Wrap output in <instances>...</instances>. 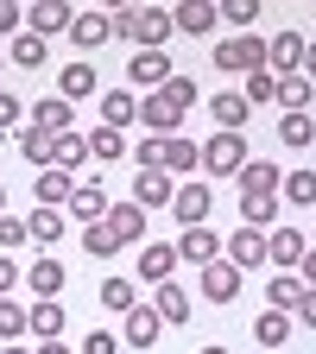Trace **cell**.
Returning <instances> with one entry per match:
<instances>
[{
    "label": "cell",
    "mask_w": 316,
    "mask_h": 354,
    "mask_svg": "<svg viewBox=\"0 0 316 354\" xmlns=\"http://www.w3.org/2000/svg\"><path fill=\"white\" fill-rule=\"evenodd\" d=\"M64 279H70V272H64V259H51V253L32 266V291H38V297H57V291H64Z\"/></svg>",
    "instance_id": "obj_31"
},
{
    "label": "cell",
    "mask_w": 316,
    "mask_h": 354,
    "mask_svg": "<svg viewBox=\"0 0 316 354\" xmlns=\"http://www.w3.org/2000/svg\"><path fill=\"white\" fill-rule=\"evenodd\" d=\"M0 215H7V190H0Z\"/></svg>",
    "instance_id": "obj_59"
},
{
    "label": "cell",
    "mask_w": 316,
    "mask_h": 354,
    "mask_svg": "<svg viewBox=\"0 0 316 354\" xmlns=\"http://www.w3.org/2000/svg\"><path fill=\"white\" fill-rule=\"evenodd\" d=\"M203 354H228V348H203Z\"/></svg>",
    "instance_id": "obj_60"
},
{
    "label": "cell",
    "mask_w": 316,
    "mask_h": 354,
    "mask_svg": "<svg viewBox=\"0 0 316 354\" xmlns=\"http://www.w3.org/2000/svg\"><path fill=\"white\" fill-rule=\"evenodd\" d=\"M26 329H32L38 342H57V335H64V310H57V297H38V304L26 310Z\"/></svg>",
    "instance_id": "obj_20"
},
{
    "label": "cell",
    "mask_w": 316,
    "mask_h": 354,
    "mask_svg": "<svg viewBox=\"0 0 316 354\" xmlns=\"http://www.w3.org/2000/svg\"><path fill=\"white\" fill-rule=\"evenodd\" d=\"M102 7H133V0H102Z\"/></svg>",
    "instance_id": "obj_58"
},
{
    "label": "cell",
    "mask_w": 316,
    "mask_h": 354,
    "mask_svg": "<svg viewBox=\"0 0 316 354\" xmlns=\"http://www.w3.org/2000/svg\"><path fill=\"white\" fill-rule=\"evenodd\" d=\"M177 259H196V266H215V259H221V234L209 228V221H203V228H184V241H177Z\"/></svg>",
    "instance_id": "obj_14"
},
{
    "label": "cell",
    "mask_w": 316,
    "mask_h": 354,
    "mask_svg": "<svg viewBox=\"0 0 316 354\" xmlns=\"http://www.w3.org/2000/svg\"><path fill=\"white\" fill-rule=\"evenodd\" d=\"M152 310H158V317H165V329H171V323H190V297H184V291H177V285H158V297H152Z\"/></svg>",
    "instance_id": "obj_33"
},
{
    "label": "cell",
    "mask_w": 316,
    "mask_h": 354,
    "mask_svg": "<svg viewBox=\"0 0 316 354\" xmlns=\"http://www.w3.org/2000/svg\"><path fill=\"white\" fill-rule=\"evenodd\" d=\"M221 259H228V266H241V272L266 266V234H259V228H234L228 241H221Z\"/></svg>",
    "instance_id": "obj_5"
},
{
    "label": "cell",
    "mask_w": 316,
    "mask_h": 354,
    "mask_svg": "<svg viewBox=\"0 0 316 354\" xmlns=\"http://www.w3.org/2000/svg\"><path fill=\"white\" fill-rule=\"evenodd\" d=\"M114 348H120L114 329H89V342H82V354H114Z\"/></svg>",
    "instance_id": "obj_48"
},
{
    "label": "cell",
    "mask_w": 316,
    "mask_h": 354,
    "mask_svg": "<svg viewBox=\"0 0 316 354\" xmlns=\"http://www.w3.org/2000/svg\"><path fill=\"white\" fill-rule=\"evenodd\" d=\"M266 266H304V234L297 228H266Z\"/></svg>",
    "instance_id": "obj_12"
},
{
    "label": "cell",
    "mask_w": 316,
    "mask_h": 354,
    "mask_svg": "<svg viewBox=\"0 0 316 354\" xmlns=\"http://www.w3.org/2000/svg\"><path fill=\"white\" fill-rule=\"evenodd\" d=\"M177 7H209V0H177Z\"/></svg>",
    "instance_id": "obj_57"
},
{
    "label": "cell",
    "mask_w": 316,
    "mask_h": 354,
    "mask_svg": "<svg viewBox=\"0 0 316 354\" xmlns=\"http://www.w3.org/2000/svg\"><path fill=\"white\" fill-rule=\"evenodd\" d=\"M32 127H44L51 140H57V133H70V102H64V95H44V102L32 108Z\"/></svg>",
    "instance_id": "obj_27"
},
{
    "label": "cell",
    "mask_w": 316,
    "mask_h": 354,
    "mask_svg": "<svg viewBox=\"0 0 316 354\" xmlns=\"http://www.w3.org/2000/svg\"><path fill=\"white\" fill-rule=\"evenodd\" d=\"M304 76L316 82V44H304Z\"/></svg>",
    "instance_id": "obj_54"
},
{
    "label": "cell",
    "mask_w": 316,
    "mask_h": 354,
    "mask_svg": "<svg viewBox=\"0 0 316 354\" xmlns=\"http://www.w3.org/2000/svg\"><path fill=\"white\" fill-rule=\"evenodd\" d=\"M291 335V310H259V317H253V342L259 348H279Z\"/></svg>",
    "instance_id": "obj_25"
},
{
    "label": "cell",
    "mask_w": 316,
    "mask_h": 354,
    "mask_svg": "<svg viewBox=\"0 0 316 354\" xmlns=\"http://www.w3.org/2000/svg\"><path fill=\"white\" fill-rule=\"evenodd\" d=\"M133 114H140V102H133L127 88H108V95H102V127H114V133H120Z\"/></svg>",
    "instance_id": "obj_30"
},
{
    "label": "cell",
    "mask_w": 316,
    "mask_h": 354,
    "mask_svg": "<svg viewBox=\"0 0 316 354\" xmlns=\"http://www.w3.org/2000/svg\"><path fill=\"white\" fill-rule=\"evenodd\" d=\"M7 64H19V70H38V64H44V38H38V32H19V38L7 44Z\"/></svg>",
    "instance_id": "obj_34"
},
{
    "label": "cell",
    "mask_w": 316,
    "mask_h": 354,
    "mask_svg": "<svg viewBox=\"0 0 316 354\" xmlns=\"http://www.w3.org/2000/svg\"><path fill=\"white\" fill-rule=\"evenodd\" d=\"M209 209H215L209 184H177V196H171V215L184 221V228H203V221H209Z\"/></svg>",
    "instance_id": "obj_7"
},
{
    "label": "cell",
    "mask_w": 316,
    "mask_h": 354,
    "mask_svg": "<svg viewBox=\"0 0 316 354\" xmlns=\"http://www.w3.org/2000/svg\"><path fill=\"white\" fill-rule=\"evenodd\" d=\"M19 19H26L19 7H0V38H19Z\"/></svg>",
    "instance_id": "obj_50"
},
{
    "label": "cell",
    "mask_w": 316,
    "mask_h": 354,
    "mask_svg": "<svg viewBox=\"0 0 316 354\" xmlns=\"http://www.w3.org/2000/svg\"><path fill=\"white\" fill-rule=\"evenodd\" d=\"M279 177H285V171H279L272 158H247L234 184H241V196H272V190H279Z\"/></svg>",
    "instance_id": "obj_13"
},
{
    "label": "cell",
    "mask_w": 316,
    "mask_h": 354,
    "mask_svg": "<svg viewBox=\"0 0 316 354\" xmlns=\"http://www.w3.org/2000/svg\"><path fill=\"white\" fill-rule=\"evenodd\" d=\"M171 32H177V26H171L165 7H120V13H114V38H133L140 51H158Z\"/></svg>",
    "instance_id": "obj_1"
},
{
    "label": "cell",
    "mask_w": 316,
    "mask_h": 354,
    "mask_svg": "<svg viewBox=\"0 0 316 354\" xmlns=\"http://www.w3.org/2000/svg\"><path fill=\"white\" fill-rule=\"evenodd\" d=\"M70 38L82 44V51H102V44L114 38V19H108V13H76V26H70Z\"/></svg>",
    "instance_id": "obj_21"
},
{
    "label": "cell",
    "mask_w": 316,
    "mask_h": 354,
    "mask_svg": "<svg viewBox=\"0 0 316 354\" xmlns=\"http://www.w3.org/2000/svg\"><path fill=\"white\" fill-rule=\"evenodd\" d=\"M253 102H279V76H272V70H253V76H247V108H253Z\"/></svg>",
    "instance_id": "obj_43"
},
{
    "label": "cell",
    "mask_w": 316,
    "mask_h": 354,
    "mask_svg": "<svg viewBox=\"0 0 316 354\" xmlns=\"http://www.w3.org/2000/svg\"><path fill=\"white\" fill-rule=\"evenodd\" d=\"M108 234H114L120 247L146 241V209H140V203H120V209H108Z\"/></svg>",
    "instance_id": "obj_17"
},
{
    "label": "cell",
    "mask_w": 316,
    "mask_h": 354,
    "mask_svg": "<svg viewBox=\"0 0 316 354\" xmlns=\"http://www.w3.org/2000/svg\"><path fill=\"white\" fill-rule=\"evenodd\" d=\"M13 279H19V266H13V259H0V297L13 291Z\"/></svg>",
    "instance_id": "obj_52"
},
{
    "label": "cell",
    "mask_w": 316,
    "mask_h": 354,
    "mask_svg": "<svg viewBox=\"0 0 316 354\" xmlns=\"http://www.w3.org/2000/svg\"><path fill=\"white\" fill-rule=\"evenodd\" d=\"M158 335H165V317H158L152 304H133V310H127V329H120V342H127V348H152Z\"/></svg>",
    "instance_id": "obj_8"
},
{
    "label": "cell",
    "mask_w": 316,
    "mask_h": 354,
    "mask_svg": "<svg viewBox=\"0 0 316 354\" xmlns=\"http://www.w3.org/2000/svg\"><path fill=\"white\" fill-rule=\"evenodd\" d=\"M127 76H133V88H165L171 82V57L165 51H140V57L127 64Z\"/></svg>",
    "instance_id": "obj_16"
},
{
    "label": "cell",
    "mask_w": 316,
    "mask_h": 354,
    "mask_svg": "<svg viewBox=\"0 0 316 354\" xmlns=\"http://www.w3.org/2000/svg\"><path fill=\"white\" fill-rule=\"evenodd\" d=\"M26 26H32L38 38L70 32V26H76V7H64V0H32V7H26Z\"/></svg>",
    "instance_id": "obj_9"
},
{
    "label": "cell",
    "mask_w": 316,
    "mask_h": 354,
    "mask_svg": "<svg viewBox=\"0 0 316 354\" xmlns=\"http://www.w3.org/2000/svg\"><path fill=\"white\" fill-rule=\"evenodd\" d=\"M57 88H64V102H82V95H95V64H64V76H57Z\"/></svg>",
    "instance_id": "obj_26"
},
{
    "label": "cell",
    "mask_w": 316,
    "mask_h": 354,
    "mask_svg": "<svg viewBox=\"0 0 316 354\" xmlns=\"http://www.w3.org/2000/svg\"><path fill=\"white\" fill-rule=\"evenodd\" d=\"M196 165H203V146H190V140H165L158 171H196Z\"/></svg>",
    "instance_id": "obj_36"
},
{
    "label": "cell",
    "mask_w": 316,
    "mask_h": 354,
    "mask_svg": "<svg viewBox=\"0 0 316 354\" xmlns=\"http://www.w3.org/2000/svg\"><path fill=\"white\" fill-rule=\"evenodd\" d=\"M19 152H26L32 165H51V133H44V127H26V133H19Z\"/></svg>",
    "instance_id": "obj_41"
},
{
    "label": "cell",
    "mask_w": 316,
    "mask_h": 354,
    "mask_svg": "<svg viewBox=\"0 0 316 354\" xmlns=\"http://www.w3.org/2000/svg\"><path fill=\"white\" fill-rule=\"evenodd\" d=\"M279 140H285L291 152H304V146L316 140V120H310V114H285V120H279Z\"/></svg>",
    "instance_id": "obj_37"
},
{
    "label": "cell",
    "mask_w": 316,
    "mask_h": 354,
    "mask_svg": "<svg viewBox=\"0 0 316 354\" xmlns=\"http://www.w3.org/2000/svg\"><path fill=\"white\" fill-rule=\"evenodd\" d=\"M127 146H120V133L114 127H95V133H89V158H120Z\"/></svg>",
    "instance_id": "obj_44"
},
{
    "label": "cell",
    "mask_w": 316,
    "mask_h": 354,
    "mask_svg": "<svg viewBox=\"0 0 316 354\" xmlns=\"http://www.w3.org/2000/svg\"><path fill=\"white\" fill-rule=\"evenodd\" d=\"M38 354H70V348H64V342H44V348H38Z\"/></svg>",
    "instance_id": "obj_55"
},
{
    "label": "cell",
    "mask_w": 316,
    "mask_h": 354,
    "mask_svg": "<svg viewBox=\"0 0 316 354\" xmlns=\"http://www.w3.org/2000/svg\"><path fill=\"white\" fill-rule=\"evenodd\" d=\"M32 234H26V221L19 215H0V253H7V247H26Z\"/></svg>",
    "instance_id": "obj_47"
},
{
    "label": "cell",
    "mask_w": 316,
    "mask_h": 354,
    "mask_svg": "<svg viewBox=\"0 0 316 354\" xmlns=\"http://www.w3.org/2000/svg\"><path fill=\"white\" fill-rule=\"evenodd\" d=\"M279 196L291 209H316V171H285L279 177Z\"/></svg>",
    "instance_id": "obj_23"
},
{
    "label": "cell",
    "mask_w": 316,
    "mask_h": 354,
    "mask_svg": "<svg viewBox=\"0 0 316 354\" xmlns=\"http://www.w3.org/2000/svg\"><path fill=\"white\" fill-rule=\"evenodd\" d=\"M19 335H26V310L13 297H0V342H19Z\"/></svg>",
    "instance_id": "obj_42"
},
{
    "label": "cell",
    "mask_w": 316,
    "mask_h": 354,
    "mask_svg": "<svg viewBox=\"0 0 316 354\" xmlns=\"http://www.w3.org/2000/svg\"><path fill=\"white\" fill-rule=\"evenodd\" d=\"M279 221V196H241V228H272Z\"/></svg>",
    "instance_id": "obj_28"
},
{
    "label": "cell",
    "mask_w": 316,
    "mask_h": 354,
    "mask_svg": "<svg viewBox=\"0 0 316 354\" xmlns=\"http://www.w3.org/2000/svg\"><path fill=\"white\" fill-rule=\"evenodd\" d=\"M0 354H32V348H19V342H7V348H0Z\"/></svg>",
    "instance_id": "obj_56"
},
{
    "label": "cell",
    "mask_w": 316,
    "mask_h": 354,
    "mask_svg": "<svg viewBox=\"0 0 316 354\" xmlns=\"http://www.w3.org/2000/svg\"><path fill=\"white\" fill-rule=\"evenodd\" d=\"M0 7H19V0H0Z\"/></svg>",
    "instance_id": "obj_61"
},
{
    "label": "cell",
    "mask_w": 316,
    "mask_h": 354,
    "mask_svg": "<svg viewBox=\"0 0 316 354\" xmlns=\"http://www.w3.org/2000/svg\"><path fill=\"white\" fill-rule=\"evenodd\" d=\"M32 196H38L44 209H64V203L76 196V171H57V165H44V171H38V184H32Z\"/></svg>",
    "instance_id": "obj_10"
},
{
    "label": "cell",
    "mask_w": 316,
    "mask_h": 354,
    "mask_svg": "<svg viewBox=\"0 0 316 354\" xmlns=\"http://www.w3.org/2000/svg\"><path fill=\"white\" fill-rule=\"evenodd\" d=\"M266 297H272V310H297V297H304V279H297V272H279Z\"/></svg>",
    "instance_id": "obj_38"
},
{
    "label": "cell",
    "mask_w": 316,
    "mask_h": 354,
    "mask_svg": "<svg viewBox=\"0 0 316 354\" xmlns=\"http://www.w3.org/2000/svg\"><path fill=\"white\" fill-rule=\"evenodd\" d=\"M247 158H253V152H247L241 133H215V140L203 146V171H209V177H241Z\"/></svg>",
    "instance_id": "obj_3"
},
{
    "label": "cell",
    "mask_w": 316,
    "mask_h": 354,
    "mask_svg": "<svg viewBox=\"0 0 316 354\" xmlns=\"http://www.w3.org/2000/svg\"><path fill=\"white\" fill-rule=\"evenodd\" d=\"M26 234H32L38 247H57V241H64V209H44V203H38L32 221H26Z\"/></svg>",
    "instance_id": "obj_24"
},
{
    "label": "cell",
    "mask_w": 316,
    "mask_h": 354,
    "mask_svg": "<svg viewBox=\"0 0 316 354\" xmlns=\"http://www.w3.org/2000/svg\"><path fill=\"white\" fill-rule=\"evenodd\" d=\"M310 88H316V82H310L304 70H297V76H279V102H285V114H304V108H310Z\"/></svg>",
    "instance_id": "obj_35"
},
{
    "label": "cell",
    "mask_w": 316,
    "mask_h": 354,
    "mask_svg": "<svg viewBox=\"0 0 316 354\" xmlns=\"http://www.w3.org/2000/svg\"><path fill=\"white\" fill-rule=\"evenodd\" d=\"M64 209H70L76 221H108V209H114V203H108V190H102V184H76V196H70Z\"/></svg>",
    "instance_id": "obj_19"
},
{
    "label": "cell",
    "mask_w": 316,
    "mask_h": 354,
    "mask_svg": "<svg viewBox=\"0 0 316 354\" xmlns=\"http://www.w3.org/2000/svg\"><path fill=\"white\" fill-rule=\"evenodd\" d=\"M203 297H209V304H234V297H241V266H228V259L203 266Z\"/></svg>",
    "instance_id": "obj_11"
},
{
    "label": "cell",
    "mask_w": 316,
    "mask_h": 354,
    "mask_svg": "<svg viewBox=\"0 0 316 354\" xmlns=\"http://www.w3.org/2000/svg\"><path fill=\"white\" fill-rule=\"evenodd\" d=\"M102 304L108 310H133V279H102Z\"/></svg>",
    "instance_id": "obj_45"
},
{
    "label": "cell",
    "mask_w": 316,
    "mask_h": 354,
    "mask_svg": "<svg viewBox=\"0 0 316 354\" xmlns=\"http://www.w3.org/2000/svg\"><path fill=\"white\" fill-rule=\"evenodd\" d=\"M133 120L146 127V140H177V120H184V114H177V108L158 95V88H152V95L140 102V114H133Z\"/></svg>",
    "instance_id": "obj_4"
},
{
    "label": "cell",
    "mask_w": 316,
    "mask_h": 354,
    "mask_svg": "<svg viewBox=\"0 0 316 354\" xmlns=\"http://www.w3.org/2000/svg\"><path fill=\"white\" fill-rule=\"evenodd\" d=\"M171 272H177V247H158V241H152V247L140 253V279H146V285H171Z\"/></svg>",
    "instance_id": "obj_22"
},
{
    "label": "cell",
    "mask_w": 316,
    "mask_h": 354,
    "mask_svg": "<svg viewBox=\"0 0 316 354\" xmlns=\"http://www.w3.org/2000/svg\"><path fill=\"white\" fill-rule=\"evenodd\" d=\"M215 7H221V19H228V26H253L259 0H215Z\"/></svg>",
    "instance_id": "obj_46"
},
{
    "label": "cell",
    "mask_w": 316,
    "mask_h": 354,
    "mask_svg": "<svg viewBox=\"0 0 316 354\" xmlns=\"http://www.w3.org/2000/svg\"><path fill=\"white\" fill-rule=\"evenodd\" d=\"M0 64H7V51H0Z\"/></svg>",
    "instance_id": "obj_62"
},
{
    "label": "cell",
    "mask_w": 316,
    "mask_h": 354,
    "mask_svg": "<svg viewBox=\"0 0 316 354\" xmlns=\"http://www.w3.org/2000/svg\"><path fill=\"white\" fill-rule=\"evenodd\" d=\"M297 317H304V323L316 329V285H304V297H297Z\"/></svg>",
    "instance_id": "obj_51"
},
{
    "label": "cell",
    "mask_w": 316,
    "mask_h": 354,
    "mask_svg": "<svg viewBox=\"0 0 316 354\" xmlns=\"http://www.w3.org/2000/svg\"><path fill=\"white\" fill-rule=\"evenodd\" d=\"M266 70H272V76H297V70H304V32L266 38Z\"/></svg>",
    "instance_id": "obj_6"
},
{
    "label": "cell",
    "mask_w": 316,
    "mask_h": 354,
    "mask_svg": "<svg viewBox=\"0 0 316 354\" xmlns=\"http://www.w3.org/2000/svg\"><path fill=\"white\" fill-rule=\"evenodd\" d=\"M13 127H19V95L0 88V133H13Z\"/></svg>",
    "instance_id": "obj_49"
},
{
    "label": "cell",
    "mask_w": 316,
    "mask_h": 354,
    "mask_svg": "<svg viewBox=\"0 0 316 354\" xmlns=\"http://www.w3.org/2000/svg\"><path fill=\"white\" fill-rule=\"evenodd\" d=\"M304 285H316V247H304Z\"/></svg>",
    "instance_id": "obj_53"
},
{
    "label": "cell",
    "mask_w": 316,
    "mask_h": 354,
    "mask_svg": "<svg viewBox=\"0 0 316 354\" xmlns=\"http://www.w3.org/2000/svg\"><path fill=\"white\" fill-rule=\"evenodd\" d=\"M215 19H221L215 0H209V7H177V13H171V26H177V32H196V38H203V32H215Z\"/></svg>",
    "instance_id": "obj_29"
},
{
    "label": "cell",
    "mask_w": 316,
    "mask_h": 354,
    "mask_svg": "<svg viewBox=\"0 0 316 354\" xmlns=\"http://www.w3.org/2000/svg\"><path fill=\"white\" fill-rule=\"evenodd\" d=\"M82 247H89V259H114V234H108V221H89V228H82Z\"/></svg>",
    "instance_id": "obj_39"
},
{
    "label": "cell",
    "mask_w": 316,
    "mask_h": 354,
    "mask_svg": "<svg viewBox=\"0 0 316 354\" xmlns=\"http://www.w3.org/2000/svg\"><path fill=\"white\" fill-rule=\"evenodd\" d=\"M209 114H215V127H221V133H241L253 108H247V95H234V88H221V95H209Z\"/></svg>",
    "instance_id": "obj_18"
},
{
    "label": "cell",
    "mask_w": 316,
    "mask_h": 354,
    "mask_svg": "<svg viewBox=\"0 0 316 354\" xmlns=\"http://www.w3.org/2000/svg\"><path fill=\"white\" fill-rule=\"evenodd\" d=\"M171 196H177L171 171H140V177H133V203H140V209H165Z\"/></svg>",
    "instance_id": "obj_15"
},
{
    "label": "cell",
    "mask_w": 316,
    "mask_h": 354,
    "mask_svg": "<svg viewBox=\"0 0 316 354\" xmlns=\"http://www.w3.org/2000/svg\"><path fill=\"white\" fill-rule=\"evenodd\" d=\"M215 70L221 76H253V70H266V38H221L215 44Z\"/></svg>",
    "instance_id": "obj_2"
},
{
    "label": "cell",
    "mask_w": 316,
    "mask_h": 354,
    "mask_svg": "<svg viewBox=\"0 0 316 354\" xmlns=\"http://www.w3.org/2000/svg\"><path fill=\"white\" fill-rule=\"evenodd\" d=\"M51 165H57V171L89 165V140H76V133H57V140H51Z\"/></svg>",
    "instance_id": "obj_32"
},
{
    "label": "cell",
    "mask_w": 316,
    "mask_h": 354,
    "mask_svg": "<svg viewBox=\"0 0 316 354\" xmlns=\"http://www.w3.org/2000/svg\"><path fill=\"white\" fill-rule=\"evenodd\" d=\"M158 95H165L177 114H190V108H196V82H190V76H171V82L158 88Z\"/></svg>",
    "instance_id": "obj_40"
}]
</instances>
